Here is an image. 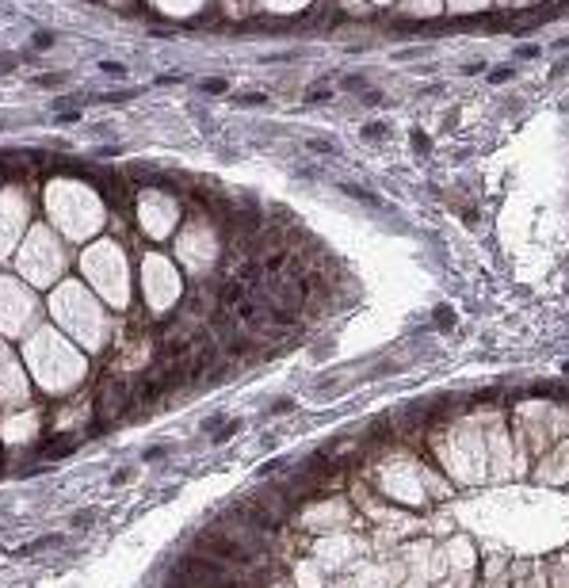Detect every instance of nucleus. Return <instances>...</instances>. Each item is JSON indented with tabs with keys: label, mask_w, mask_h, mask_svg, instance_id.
<instances>
[{
	"label": "nucleus",
	"mask_w": 569,
	"mask_h": 588,
	"mask_svg": "<svg viewBox=\"0 0 569 588\" xmlns=\"http://www.w3.org/2000/svg\"><path fill=\"white\" fill-rule=\"evenodd\" d=\"M35 46H54V35H46V31H38V35H35Z\"/></svg>",
	"instance_id": "obj_7"
},
{
	"label": "nucleus",
	"mask_w": 569,
	"mask_h": 588,
	"mask_svg": "<svg viewBox=\"0 0 569 588\" xmlns=\"http://www.w3.org/2000/svg\"><path fill=\"white\" fill-rule=\"evenodd\" d=\"M309 149H317V153H333V145H329V142H309Z\"/></svg>",
	"instance_id": "obj_8"
},
{
	"label": "nucleus",
	"mask_w": 569,
	"mask_h": 588,
	"mask_svg": "<svg viewBox=\"0 0 569 588\" xmlns=\"http://www.w3.org/2000/svg\"><path fill=\"white\" fill-rule=\"evenodd\" d=\"M363 134L367 138H386V126H382V122H371V126H363Z\"/></svg>",
	"instance_id": "obj_4"
},
{
	"label": "nucleus",
	"mask_w": 569,
	"mask_h": 588,
	"mask_svg": "<svg viewBox=\"0 0 569 588\" xmlns=\"http://www.w3.org/2000/svg\"><path fill=\"white\" fill-rule=\"evenodd\" d=\"M489 80H493V84H504V80H512V69H508V65H500V69L489 73Z\"/></svg>",
	"instance_id": "obj_3"
},
{
	"label": "nucleus",
	"mask_w": 569,
	"mask_h": 588,
	"mask_svg": "<svg viewBox=\"0 0 569 588\" xmlns=\"http://www.w3.org/2000/svg\"><path fill=\"white\" fill-rule=\"evenodd\" d=\"M516 54H520V58H539V46H535V42H531V46H520V50H516Z\"/></svg>",
	"instance_id": "obj_5"
},
{
	"label": "nucleus",
	"mask_w": 569,
	"mask_h": 588,
	"mask_svg": "<svg viewBox=\"0 0 569 588\" xmlns=\"http://www.w3.org/2000/svg\"><path fill=\"white\" fill-rule=\"evenodd\" d=\"M206 92H226V80H218V77H210V80H206Z\"/></svg>",
	"instance_id": "obj_6"
},
{
	"label": "nucleus",
	"mask_w": 569,
	"mask_h": 588,
	"mask_svg": "<svg viewBox=\"0 0 569 588\" xmlns=\"http://www.w3.org/2000/svg\"><path fill=\"white\" fill-rule=\"evenodd\" d=\"M61 80H65V73H46V77H38V84H42V88H58Z\"/></svg>",
	"instance_id": "obj_2"
},
{
	"label": "nucleus",
	"mask_w": 569,
	"mask_h": 588,
	"mask_svg": "<svg viewBox=\"0 0 569 588\" xmlns=\"http://www.w3.org/2000/svg\"><path fill=\"white\" fill-rule=\"evenodd\" d=\"M340 191L344 195H351V199H359V202H367V206H379V195H371L367 187H359V184H340Z\"/></svg>",
	"instance_id": "obj_1"
}]
</instances>
